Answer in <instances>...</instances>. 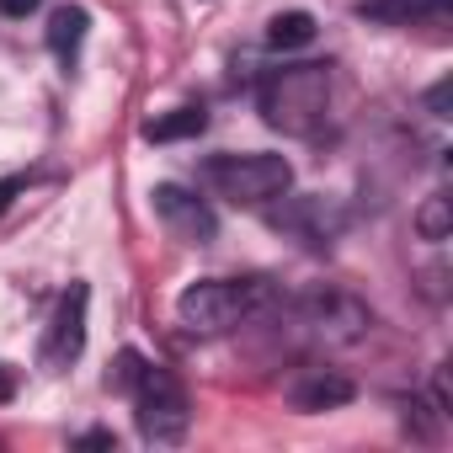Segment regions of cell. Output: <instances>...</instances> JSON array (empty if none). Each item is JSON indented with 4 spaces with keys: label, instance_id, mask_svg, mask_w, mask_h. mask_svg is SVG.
I'll return each instance as SVG.
<instances>
[{
    "label": "cell",
    "instance_id": "obj_1",
    "mask_svg": "<svg viewBox=\"0 0 453 453\" xmlns=\"http://www.w3.org/2000/svg\"><path fill=\"white\" fill-rule=\"evenodd\" d=\"M267 304H273L267 278H203V283L181 288L176 320L187 336H230L246 320H257Z\"/></svg>",
    "mask_w": 453,
    "mask_h": 453
},
{
    "label": "cell",
    "instance_id": "obj_2",
    "mask_svg": "<svg viewBox=\"0 0 453 453\" xmlns=\"http://www.w3.org/2000/svg\"><path fill=\"white\" fill-rule=\"evenodd\" d=\"M257 107L267 118V128L288 134V139H310L326 123L331 107V70L326 65H283L262 81Z\"/></svg>",
    "mask_w": 453,
    "mask_h": 453
},
{
    "label": "cell",
    "instance_id": "obj_3",
    "mask_svg": "<svg viewBox=\"0 0 453 453\" xmlns=\"http://www.w3.org/2000/svg\"><path fill=\"white\" fill-rule=\"evenodd\" d=\"M203 181L230 197L241 208H262V203H278L288 187H294V165L283 155H267V150H251V155H213L203 165Z\"/></svg>",
    "mask_w": 453,
    "mask_h": 453
},
{
    "label": "cell",
    "instance_id": "obj_4",
    "mask_svg": "<svg viewBox=\"0 0 453 453\" xmlns=\"http://www.w3.org/2000/svg\"><path fill=\"white\" fill-rule=\"evenodd\" d=\"M134 421H139V437L155 442V448H171L187 437V421H192V405H187V389L171 368H155L144 363L139 379H134Z\"/></svg>",
    "mask_w": 453,
    "mask_h": 453
},
{
    "label": "cell",
    "instance_id": "obj_5",
    "mask_svg": "<svg viewBox=\"0 0 453 453\" xmlns=\"http://www.w3.org/2000/svg\"><path fill=\"white\" fill-rule=\"evenodd\" d=\"M86 310H91V288L86 283H70L65 299L54 304L49 331H43V347H38V363L43 368H70L86 352Z\"/></svg>",
    "mask_w": 453,
    "mask_h": 453
},
{
    "label": "cell",
    "instance_id": "obj_6",
    "mask_svg": "<svg viewBox=\"0 0 453 453\" xmlns=\"http://www.w3.org/2000/svg\"><path fill=\"white\" fill-rule=\"evenodd\" d=\"M150 203H155V219L165 224V230H171L181 246H208V241L219 235V219H213V208H208L197 192L176 187V181H160V187L150 192Z\"/></svg>",
    "mask_w": 453,
    "mask_h": 453
},
{
    "label": "cell",
    "instance_id": "obj_7",
    "mask_svg": "<svg viewBox=\"0 0 453 453\" xmlns=\"http://www.w3.org/2000/svg\"><path fill=\"white\" fill-rule=\"evenodd\" d=\"M267 219H273V230L294 235V241L310 246V251H331V241H336V230H342V213H336L326 197H283Z\"/></svg>",
    "mask_w": 453,
    "mask_h": 453
},
{
    "label": "cell",
    "instance_id": "obj_8",
    "mask_svg": "<svg viewBox=\"0 0 453 453\" xmlns=\"http://www.w3.org/2000/svg\"><path fill=\"white\" fill-rule=\"evenodd\" d=\"M299 315H304V326H315V336H331V342H352L368 331V310L347 294H310L299 304Z\"/></svg>",
    "mask_w": 453,
    "mask_h": 453
},
{
    "label": "cell",
    "instance_id": "obj_9",
    "mask_svg": "<svg viewBox=\"0 0 453 453\" xmlns=\"http://www.w3.org/2000/svg\"><path fill=\"white\" fill-rule=\"evenodd\" d=\"M357 17L379 27H421L448 22V0H357Z\"/></svg>",
    "mask_w": 453,
    "mask_h": 453
},
{
    "label": "cell",
    "instance_id": "obj_10",
    "mask_svg": "<svg viewBox=\"0 0 453 453\" xmlns=\"http://www.w3.org/2000/svg\"><path fill=\"white\" fill-rule=\"evenodd\" d=\"M347 400H352V379H342V373H310L304 384H294L299 411H331V405H347Z\"/></svg>",
    "mask_w": 453,
    "mask_h": 453
},
{
    "label": "cell",
    "instance_id": "obj_11",
    "mask_svg": "<svg viewBox=\"0 0 453 453\" xmlns=\"http://www.w3.org/2000/svg\"><path fill=\"white\" fill-rule=\"evenodd\" d=\"M86 27H91V12H86V6H59V12L49 17V49H54L59 59H75L81 43H86Z\"/></svg>",
    "mask_w": 453,
    "mask_h": 453
},
{
    "label": "cell",
    "instance_id": "obj_12",
    "mask_svg": "<svg viewBox=\"0 0 453 453\" xmlns=\"http://www.w3.org/2000/svg\"><path fill=\"white\" fill-rule=\"evenodd\" d=\"M203 128H208V112H203V107H176L171 118L144 123V139H150V144H171V139H192V134H203Z\"/></svg>",
    "mask_w": 453,
    "mask_h": 453
},
{
    "label": "cell",
    "instance_id": "obj_13",
    "mask_svg": "<svg viewBox=\"0 0 453 453\" xmlns=\"http://www.w3.org/2000/svg\"><path fill=\"white\" fill-rule=\"evenodd\" d=\"M267 43H273V49H304V43H315V17H310V12H283V17H273Z\"/></svg>",
    "mask_w": 453,
    "mask_h": 453
},
{
    "label": "cell",
    "instance_id": "obj_14",
    "mask_svg": "<svg viewBox=\"0 0 453 453\" xmlns=\"http://www.w3.org/2000/svg\"><path fill=\"white\" fill-rule=\"evenodd\" d=\"M448 230H453V197H426L421 208H416V235L421 241H448Z\"/></svg>",
    "mask_w": 453,
    "mask_h": 453
},
{
    "label": "cell",
    "instance_id": "obj_15",
    "mask_svg": "<svg viewBox=\"0 0 453 453\" xmlns=\"http://www.w3.org/2000/svg\"><path fill=\"white\" fill-rule=\"evenodd\" d=\"M139 368H144V357H139V352H118V363H112V373H107V384L128 395V389H134V379H139Z\"/></svg>",
    "mask_w": 453,
    "mask_h": 453
},
{
    "label": "cell",
    "instance_id": "obj_16",
    "mask_svg": "<svg viewBox=\"0 0 453 453\" xmlns=\"http://www.w3.org/2000/svg\"><path fill=\"white\" fill-rule=\"evenodd\" d=\"M448 102H453V81H437V86L426 91V107H432V118H448Z\"/></svg>",
    "mask_w": 453,
    "mask_h": 453
},
{
    "label": "cell",
    "instance_id": "obj_17",
    "mask_svg": "<svg viewBox=\"0 0 453 453\" xmlns=\"http://www.w3.org/2000/svg\"><path fill=\"white\" fill-rule=\"evenodd\" d=\"M38 6H43V0H0V17H6V22H27Z\"/></svg>",
    "mask_w": 453,
    "mask_h": 453
},
{
    "label": "cell",
    "instance_id": "obj_18",
    "mask_svg": "<svg viewBox=\"0 0 453 453\" xmlns=\"http://www.w3.org/2000/svg\"><path fill=\"white\" fill-rule=\"evenodd\" d=\"M12 395H17V373H12V368H6V363H0V405H6V400H12Z\"/></svg>",
    "mask_w": 453,
    "mask_h": 453
},
{
    "label": "cell",
    "instance_id": "obj_19",
    "mask_svg": "<svg viewBox=\"0 0 453 453\" xmlns=\"http://www.w3.org/2000/svg\"><path fill=\"white\" fill-rule=\"evenodd\" d=\"M17 192H22V181H17V176H12V181H0V213L17 203Z\"/></svg>",
    "mask_w": 453,
    "mask_h": 453
},
{
    "label": "cell",
    "instance_id": "obj_20",
    "mask_svg": "<svg viewBox=\"0 0 453 453\" xmlns=\"http://www.w3.org/2000/svg\"><path fill=\"white\" fill-rule=\"evenodd\" d=\"M81 448H112V432H86Z\"/></svg>",
    "mask_w": 453,
    "mask_h": 453
}]
</instances>
